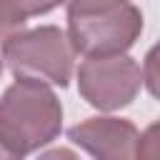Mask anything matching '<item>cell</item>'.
Wrapping results in <instances>:
<instances>
[{
	"label": "cell",
	"instance_id": "1",
	"mask_svg": "<svg viewBox=\"0 0 160 160\" xmlns=\"http://www.w3.org/2000/svg\"><path fill=\"white\" fill-rule=\"evenodd\" d=\"M62 130L58 95L38 80L18 78L0 98V135L22 158L50 145Z\"/></svg>",
	"mask_w": 160,
	"mask_h": 160
},
{
	"label": "cell",
	"instance_id": "2",
	"mask_svg": "<svg viewBox=\"0 0 160 160\" xmlns=\"http://www.w3.org/2000/svg\"><path fill=\"white\" fill-rule=\"evenodd\" d=\"M2 62H8L15 78L65 88L72 78L75 50L68 32L58 25L22 28L2 42Z\"/></svg>",
	"mask_w": 160,
	"mask_h": 160
},
{
	"label": "cell",
	"instance_id": "3",
	"mask_svg": "<svg viewBox=\"0 0 160 160\" xmlns=\"http://www.w3.org/2000/svg\"><path fill=\"white\" fill-rule=\"evenodd\" d=\"M68 138L95 160H158V125L138 130L125 118L98 115L68 130Z\"/></svg>",
	"mask_w": 160,
	"mask_h": 160
},
{
	"label": "cell",
	"instance_id": "4",
	"mask_svg": "<svg viewBox=\"0 0 160 160\" xmlns=\"http://www.w3.org/2000/svg\"><path fill=\"white\" fill-rule=\"evenodd\" d=\"M145 82L142 68L125 52L92 55L78 68V90L88 105L102 112L128 108Z\"/></svg>",
	"mask_w": 160,
	"mask_h": 160
},
{
	"label": "cell",
	"instance_id": "5",
	"mask_svg": "<svg viewBox=\"0 0 160 160\" xmlns=\"http://www.w3.org/2000/svg\"><path fill=\"white\" fill-rule=\"evenodd\" d=\"M65 32L72 50L85 58L128 52L142 32V12L132 2H125L108 12L68 18Z\"/></svg>",
	"mask_w": 160,
	"mask_h": 160
},
{
	"label": "cell",
	"instance_id": "6",
	"mask_svg": "<svg viewBox=\"0 0 160 160\" xmlns=\"http://www.w3.org/2000/svg\"><path fill=\"white\" fill-rule=\"evenodd\" d=\"M68 18H82V15H98V12H108L115 10L130 0H62Z\"/></svg>",
	"mask_w": 160,
	"mask_h": 160
},
{
	"label": "cell",
	"instance_id": "7",
	"mask_svg": "<svg viewBox=\"0 0 160 160\" xmlns=\"http://www.w3.org/2000/svg\"><path fill=\"white\" fill-rule=\"evenodd\" d=\"M25 15L12 0H0V42H5L10 35L25 28Z\"/></svg>",
	"mask_w": 160,
	"mask_h": 160
},
{
	"label": "cell",
	"instance_id": "8",
	"mask_svg": "<svg viewBox=\"0 0 160 160\" xmlns=\"http://www.w3.org/2000/svg\"><path fill=\"white\" fill-rule=\"evenodd\" d=\"M20 12L25 18H32V15H45L50 10H55L58 5H62V0H12Z\"/></svg>",
	"mask_w": 160,
	"mask_h": 160
},
{
	"label": "cell",
	"instance_id": "9",
	"mask_svg": "<svg viewBox=\"0 0 160 160\" xmlns=\"http://www.w3.org/2000/svg\"><path fill=\"white\" fill-rule=\"evenodd\" d=\"M38 160H80L70 148H52V150H45Z\"/></svg>",
	"mask_w": 160,
	"mask_h": 160
},
{
	"label": "cell",
	"instance_id": "10",
	"mask_svg": "<svg viewBox=\"0 0 160 160\" xmlns=\"http://www.w3.org/2000/svg\"><path fill=\"white\" fill-rule=\"evenodd\" d=\"M0 160H22V155H20L18 150H12V148L5 142L2 135H0Z\"/></svg>",
	"mask_w": 160,
	"mask_h": 160
},
{
	"label": "cell",
	"instance_id": "11",
	"mask_svg": "<svg viewBox=\"0 0 160 160\" xmlns=\"http://www.w3.org/2000/svg\"><path fill=\"white\" fill-rule=\"evenodd\" d=\"M0 75H2V60H0Z\"/></svg>",
	"mask_w": 160,
	"mask_h": 160
}]
</instances>
